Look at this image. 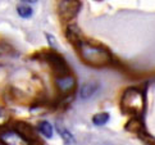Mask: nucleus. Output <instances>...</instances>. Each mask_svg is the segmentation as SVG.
<instances>
[{"label":"nucleus","instance_id":"14","mask_svg":"<svg viewBox=\"0 0 155 145\" xmlns=\"http://www.w3.org/2000/svg\"><path fill=\"white\" fill-rule=\"evenodd\" d=\"M17 13L19 14V17H22V18H30V17L32 15V13H34V10H32V8L30 7V5L22 4V5H18Z\"/></svg>","mask_w":155,"mask_h":145},{"label":"nucleus","instance_id":"12","mask_svg":"<svg viewBox=\"0 0 155 145\" xmlns=\"http://www.w3.org/2000/svg\"><path fill=\"white\" fill-rule=\"evenodd\" d=\"M37 132H40L42 136H45L46 139H51L53 137V126L49 123L48 121H41L38 122V125L36 127Z\"/></svg>","mask_w":155,"mask_h":145},{"label":"nucleus","instance_id":"5","mask_svg":"<svg viewBox=\"0 0 155 145\" xmlns=\"http://www.w3.org/2000/svg\"><path fill=\"white\" fill-rule=\"evenodd\" d=\"M14 130L17 131L22 139L27 143V144H35V143H40L38 140V135H37V130H35V127L30 125L28 122L25 121H18L14 126Z\"/></svg>","mask_w":155,"mask_h":145},{"label":"nucleus","instance_id":"7","mask_svg":"<svg viewBox=\"0 0 155 145\" xmlns=\"http://www.w3.org/2000/svg\"><path fill=\"white\" fill-rule=\"evenodd\" d=\"M0 140L8 145H23L27 144L15 130H4L0 133Z\"/></svg>","mask_w":155,"mask_h":145},{"label":"nucleus","instance_id":"15","mask_svg":"<svg viewBox=\"0 0 155 145\" xmlns=\"http://www.w3.org/2000/svg\"><path fill=\"white\" fill-rule=\"evenodd\" d=\"M138 137H140L145 144H153V145H155V137H153L150 133L147 132V130L142 131L140 135H138Z\"/></svg>","mask_w":155,"mask_h":145},{"label":"nucleus","instance_id":"8","mask_svg":"<svg viewBox=\"0 0 155 145\" xmlns=\"http://www.w3.org/2000/svg\"><path fill=\"white\" fill-rule=\"evenodd\" d=\"M126 130L138 136L142 131H145L146 129H145V123H143L141 117H131V120L126 123Z\"/></svg>","mask_w":155,"mask_h":145},{"label":"nucleus","instance_id":"3","mask_svg":"<svg viewBox=\"0 0 155 145\" xmlns=\"http://www.w3.org/2000/svg\"><path fill=\"white\" fill-rule=\"evenodd\" d=\"M44 60L49 64V67L53 69L55 76H63L69 73V67L65 62V59L60 55L57 50L44 53Z\"/></svg>","mask_w":155,"mask_h":145},{"label":"nucleus","instance_id":"13","mask_svg":"<svg viewBox=\"0 0 155 145\" xmlns=\"http://www.w3.org/2000/svg\"><path fill=\"white\" fill-rule=\"evenodd\" d=\"M109 118H110L109 113L101 112V113H97L92 117V122H94V125H96V126H104L109 121Z\"/></svg>","mask_w":155,"mask_h":145},{"label":"nucleus","instance_id":"17","mask_svg":"<svg viewBox=\"0 0 155 145\" xmlns=\"http://www.w3.org/2000/svg\"><path fill=\"white\" fill-rule=\"evenodd\" d=\"M45 36H46V39H48L49 44L51 45V48H53L54 50H57V49H58V44H57V41H55V39L50 35V33H45Z\"/></svg>","mask_w":155,"mask_h":145},{"label":"nucleus","instance_id":"4","mask_svg":"<svg viewBox=\"0 0 155 145\" xmlns=\"http://www.w3.org/2000/svg\"><path fill=\"white\" fill-rule=\"evenodd\" d=\"M82 4L80 0H62L58 4V14L64 22H71L80 13Z\"/></svg>","mask_w":155,"mask_h":145},{"label":"nucleus","instance_id":"18","mask_svg":"<svg viewBox=\"0 0 155 145\" xmlns=\"http://www.w3.org/2000/svg\"><path fill=\"white\" fill-rule=\"evenodd\" d=\"M23 2H36V0H23Z\"/></svg>","mask_w":155,"mask_h":145},{"label":"nucleus","instance_id":"16","mask_svg":"<svg viewBox=\"0 0 155 145\" xmlns=\"http://www.w3.org/2000/svg\"><path fill=\"white\" fill-rule=\"evenodd\" d=\"M9 121V114L5 109H2L0 108V127H3L7 122Z\"/></svg>","mask_w":155,"mask_h":145},{"label":"nucleus","instance_id":"6","mask_svg":"<svg viewBox=\"0 0 155 145\" xmlns=\"http://www.w3.org/2000/svg\"><path fill=\"white\" fill-rule=\"evenodd\" d=\"M55 85H57V89L60 94L68 95L69 93H72L74 90L77 81L73 76L67 73V75H63V76H57V79H55Z\"/></svg>","mask_w":155,"mask_h":145},{"label":"nucleus","instance_id":"10","mask_svg":"<svg viewBox=\"0 0 155 145\" xmlns=\"http://www.w3.org/2000/svg\"><path fill=\"white\" fill-rule=\"evenodd\" d=\"M55 130H57V132L60 135V137L63 139V141H64L65 144H76L74 136L67 130V127L62 125V122H60V121L55 122Z\"/></svg>","mask_w":155,"mask_h":145},{"label":"nucleus","instance_id":"9","mask_svg":"<svg viewBox=\"0 0 155 145\" xmlns=\"http://www.w3.org/2000/svg\"><path fill=\"white\" fill-rule=\"evenodd\" d=\"M99 89V82L97 81H87L86 83H84V86L81 87V91H80V95L82 99H90L94 94H95L97 91Z\"/></svg>","mask_w":155,"mask_h":145},{"label":"nucleus","instance_id":"2","mask_svg":"<svg viewBox=\"0 0 155 145\" xmlns=\"http://www.w3.org/2000/svg\"><path fill=\"white\" fill-rule=\"evenodd\" d=\"M120 109L130 117H143L146 112V94L138 87H127L120 96Z\"/></svg>","mask_w":155,"mask_h":145},{"label":"nucleus","instance_id":"1","mask_svg":"<svg viewBox=\"0 0 155 145\" xmlns=\"http://www.w3.org/2000/svg\"><path fill=\"white\" fill-rule=\"evenodd\" d=\"M81 60L86 66L94 67V68H103V67L110 66L113 63V55L107 48L92 45L90 42L82 41L77 48Z\"/></svg>","mask_w":155,"mask_h":145},{"label":"nucleus","instance_id":"11","mask_svg":"<svg viewBox=\"0 0 155 145\" xmlns=\"http://www.w3.org/2000/svg\"><path fill=\"white\" fill-rule=\"evenodd\" d=\"M67 37H68L69 42L74 48H77L82 41H84L82 40V36H81V32L78 29H77V26H69L68 27L67 29Z\"/></svg>","mask_w":155,"mask_h":145}]
</instances>
